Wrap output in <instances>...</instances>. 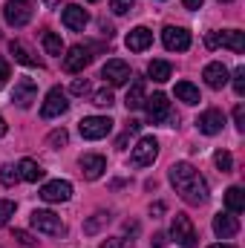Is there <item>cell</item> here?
I'll use <instances>...</instances> for the list:
<instances>
[{
	"instance_id": "obj_29",
	"label": "cell",
	"mask_w": 245,
	"mask_h": 248,
	"mask_svg": "<svg viewBox=\"0 0 245 248\" xmlns=\"http://www.w3.org/2000/svg\"><path fill=\"white\" fill-rule=\"evenodd\" d=\"M214 165H216L222 173H231L234 159H231V153H228V150H216V153H214Z\"/></svg>"
},
{
	"instance_id": "obj_36",
	"label": "cell",
	"mask_w": 245,
	"mask_h": 248,
	"mask_svg": "<svg viewBox=\"0 0 245 248\" xmlns=\"http://www.w3.org/2000/svg\"><path fill=\"white\" fill-rule=\"evenodd\" d=\"M69 90H72V95H87V93H90V81H87V78H75Z\"/></svg>"
},
{
	"instance_id": "obj_10",
	"label": "cell",
	"mask_w": 245,
	"mask_h": 248,
	"mask_svg": "<svg viewBox=\"0 0 245 248\" xmlns=\"http://www.w3.org/2000/svg\"><path fill=\"white\" fill-rule=\"evenodd\" d=\"M144 107H147V119H150V124H162V122L170 119V101H168L165 93H156V95L144 98Z\"/></svg>"
},
{
	"instance_id": "obj_48",
	"label": "cell",
	"mask_w": 245,
	"mask_h": 248,
	"mask_svg": "<svg viewBox=\"0 0 245 248\" xmlns=\"http://www.w3.org/2000/svg\"><path fill=\"white\" fill-rule=\"evenodd\" d=\"M87 3H98V0H87Z\"/></svg>"
},
{
	"instance_id": "obj_8",
	"label": "cell",
	"mask_w": 245,
	"mask_h": 248,
	"mask_svg": "<svg viewBox=\"0 0 245 248\" xmlns=\"http://www.w3.org/2000/svg\"><path fill=\"white\" fill-rule=\"evenodd\" d=\"M66 110H69L66 93H63L61 87H52V90L46 93V101H44V107H41V116H44V119H58Z\"/></svg>"
},
{
	"instance_id": "obj_5",
	"label": "cell",
	"mask_w": 245,
	"mask_h": 248,
	"mask_svg": "<svg viewBox=\"0 0 245 248\" xmlns=\"http://www.w3.org/2000/svg\"><path fill=\"white\" fill-rule=\"evenodd\" d=\"M29 222H32V228H35V231H41V234H49V237L63 234L61 217H58V214H52V211H32Z\"/></svg>"
},
{
	"instance_id": "obj_37",
	"label": "cell",
	"mask_w": 245,
	"mask_h": 248,
	"mask_svg": "<svg viewBox=\"0 0 245 248\" xmlns=\"http://www.w3.org/2000/svg\"><path fill=\"white\" fill-rule=\"evenodd\" d=\"M234 124H237V130H240V133L245 130V107H243V104H237V107H234Z\"/></svg>"
},
{
	"instance_id": "obj_7",
	"label": "cell",
	"mask_w": 245,
	"mask_h": 248,
	"mask_svg": "<svg viewBox=\"0 0 245 248\" xmlns=\"http://www.w3.org/2000/svg\"><path fill=\"white\" fill-rule=\"evenodd\" d=\"M130 63L122 61V58H110V61L101 66V78L104 81H110V87H122V84H127L130 81Z\"/></svg>"
},
{
	"instance_id": "obj_39",
	"label": "cell",
	"mask_w": 245,
	"mask_h": 248,
	"mask_svg": "<svg viewBox=\"0 0 245 248\" xmlns=\"http://www.w3.org/2000/svg\"><path fill=\"white\" fill-rule=\"evenodd\" d=\"M15 240H17L20 246H26V248H32V246H35V240H32V237H29L26 231H15Z\"/></svg>"
},
{
	"instance_id": "obj_24",
	"label": "cell",
	"mask_w": 245,
	"mask_h": 248,
	"mask_svg": "<svg viewBox=\"0 0 245 248\" xmlns=\"http://www.w3.org/2000/svg\"><path fill=\"white\" fill-rule=\"evenodd\" d=\"M173 93H176V98H179V101H182V104H190V107H193V104H199V101H202V95H199V90H196V87H193V84H190V81H179V84H176V90H173Z\"/></svg>"
},
{
	"instance_id": "obj_12",
	"label": "cell",
	"mask_w": 245,
	"mask_h": 248,
	"mask_svg": "<svg viewBox=\"0 0 245 248\" xmlns=\"http://www.w3.org/2000/svg\"><path fill=\"white\" fill-rule=\"evenodd\" d=\"M78 168H81L84 179L95 182V179H101V176H104V170H107V159H104V156H98V153H87V156H81Z\"/></svg>"
},
{
	"instance_id": "obj_19",
	"label": "cell",
	"mask_w": 245,
	"mask_h": 248,
	"mask_svg": "<svg viewBox=\"0 0 245 248\" xmlns=\"http://www.w3.org/2000/svg\"><path fill=\"white\" fill-rule=\"evenodd\" d=\"M124 44H127L130 52H144V49L153 44V32L144 29V26H136V29H130V35H127Z\"/></svg>"
},
{
	"instance_id": "obj_14",
	"label": "cell",
	"mask_w": 245,
	"mask_h": 248,
	"mask_svg": "<svg viewBox=\"0 0 245 248\" xmlns=\"http://www.w3.org/2000/svg\"><path fill=\"white\" fill-rule=\"evenodd\" d=\"M90 61H92V55H90V49L81 46V44H78V46H69V49L63 52V69H66V72H81Z\"/></svg>"
},
{
	"instance_id": "obj_33",
	"label": "cell",
	"mask_w": 245,
	"mask_h": 248,
	"mask_svg": "<svg viewBox=\"0 0 245 248\" xmlns=\"http://www.w3.org/2000/svg\"><path fill=\"white\" fill-rule=\"evenodd\" d=\"M17 179H20V176H17V170H15L12 165H3V170H0V182H3L6 187H12Z\"/></svg>"
},
{
	"instance_id": "obj_49",
	"label": "cell",
	"mask_w": 245,
	"mask_h": 248,
	"mask_svg": "<svg viewBox=\"0 0 245 248\" xmlns=\"http://www.w3.org/2000/svg\"><path fill=\"white\" fill-rule=\"evenodd\" d=\"M219 3H231V0H219Z\"/></svg>"
},
{
	"instance_id": "obj_42",
	"label": "cell",
	"mask_w": 245,
	"mask_h": 248,
	"mask_svg": "<svg viewBox=\"0 0 245 248\" xmlns=\"http://www.w3.org/2000/svg\"><path fill=\"white\" fill-rule=\"evenodd\" d=\"M165 246H168V234H162V231L153 234V248H165Z\"/></svg>"
},
{
	"instance_id": "obj_32",
	"label": "cell",
	"mask_w": 245,
	"mask_h": 248,
	"mask_svg": "<svg viewBox=\"0 0 245 248\" xmlns=\"http://www.w3.org/2000/svg\"><path fill=\"white\" fill-rule=\"evenodd\" d=\"M66 141H69V133H66V130H52V133H49V139H46V144H49V147H63V144H66Z\"/></svg>"
},
{
	"instance_id": "obj_35",
	"label": "cell",
	"mask_w": 245,
	"mask_h": 248,
	"mask_svg": "<svg viewBox=\"0 0 245 248\" xmlns=\"http://www.w3.org/2000/svg\"><path fill=\"white\" fill-rule=\"evenodd\" d=\"M133 6H136V0H110V9H113L116 15H127Z\"/></svg>"
},
{
	"instance_id": "obj_30",
	"label": "cell",
	"mask_w": 245,
	"mask_h": 248,
	"mask_svg": "<svg viewBox=\"0 0 245 248\" xmlns=\"http://www.w3.org/2000/svg\"><path fill=\"white\" fill-rule=\"evenodd\" d=\"M113 101H116V98H113V90H98V93L92 95V104H95V107H113Z\"/></svg>"
},
{
	"instance_id": "obj_46",
	"label": "cell",
	"mask_w": 245,
	"mask_h": 248,
	"mask_svg": "<svg viewBox=\"0 0 245 248\" xmlns=\"http://www.w3.org/2000/svg\"><path fill=\"white\" fill-rule=\"evenodd\" d=\"M3 136H6V119L0 116V139H3Z\"/></svg>"
},
{
	"instance_id": "obj_20",
	"label": "cell",
	"mask_w": 245,
	"mask_h": 248,
	"mask_svg": "<svg viewBox=\"0 0 245 248\" xmlns=\"http://www.w3.org/2000/svg\"><path fill=\"white\" fill-rule=\"evenodd\" d=\"M219 46L231 49V52H245V32L240 29H228V32H219Z\"/></svg>"
},
{
	"instance_id": "obj_9",
	"label": "cell",
	"mask_w": 245,
	"mask_h": 248,
	"mask_svg": "<svg viewBox=\"0 0 245 248\" xmlns=\"http://www.w3.org/2000/svg\"><path fill=\"white\" fill-rule=\"evenodd\" d=\"M162 44L170 52H187L190 49V32L182 26H165L162 29Z\"/></svg>"
},
{
	"instance_id": "obj_21",
	"label": "cell",
	"mask_w": 245,
	"mask_h": 248,
	"mask_svg": "<svg viewBox=\"0 0 245 248\" xmlns=\"http://www.w3.org/2000/svg\"><path fill=\"white\" fill-rule=\"evenodd\" d=\"M17 176H20L23 182H41V179H44V168H41L35 159H20Z\"/></svg>"
},
{
	"instance_id": "obj_28",
	"label": "cell",
	"mask_w": 245,
	"mask_h": 248,
	"mask_svg": "<svg viewBox=\"0 0 245 248\" xmlns=\"http://www.w3.org/2000/svg\"><path fill=\"white\" fill-rule=\"evenodd\" d=\"M107 222H110V214H107V211H98V214H92V217L84 222V234H87V237H92V234H98Z\"/></svg>"
},
{
	"instance_id": "obj_31",
	"label": "cell",
	"mask_w": 245,
	"mask_h": 248,
	"mask_svg": "<svg viewBox=\"0 0 245 248\" xmlns=\"http://www.w3.org/2000/svg\"><path fill=\"white\" fill-rule=\"evenodd\" d=\"M15 217V202L12 199H0V228Z\"/></svg>"
},
{
	"instance_id": "obj_16",
	"label": "cell",
	"mask_w": 245,
	"mask_h": 248,
	"mask_svg": "<svg viewBox=\"0 0 245 248\" xmlns=\"http://www.w3.org/2000/svg\"><path fill=\"white\" fill-rule=\"evenodd\" d=\"M72 196V185L66 179H55V182H46L41 187V199L44 202H66Z\"/></svg>"
},
{
	"instance_id": "obj_23",
	"label": "cell",
	"mask_w": 245,
	"mask_h": 248,
	"mask_svg": "<svg viewBox=\"0 0 245 248\" xmlns=\"http://www.w3.org/2000/svg\"><path fill=\"white\" fill-rule=\"evenodd\" d=\"M144 81L138 78V81H133V87L127 90V98H124V104H127V110H138V107H144Z\"/></svg>"
},
{
	"instance_id": "obj_22",
	"label": "cell",
	"mask_w": 245,
	"mask_h": 248,
	"mask_svg": "<svg viewBox=\"0 0 245 248\" xmlns=\"http://www.w3.org/2000/svg\"><path fill=\"white\" fill-rule=\"evenodd\" d=\"M9 49H12V55H15V61L17 63H23V66H44V61L38 58V55H32L20 41H12L9 44Z\"/></svg>"
},
{
	"instance_id": "obj_40",
	"label": "cell",
	"mask_w": 245,
	"mask_h": 248,
	"mask_svg": "<svg viewBox=\"0 0 245 248\" xmlns=\"http://www.w3.org/2000/svg\"><path fill=\"white\" fill-rule=\"evenodd\" d=\"M205 46H208V49H219V32H208Z\"/></svg>"
},
{
	"instance_id": "obj_17",
	"label": "cell",
	"mask_w": 245,
	"mask_h": 248,
	"mask_svg": "<svg viewBox=\"0 0 245 248\" xmlns=\"http://www.w3.org/2000/svg\"><path fill=\"white\" fill-rule=\"evenodd\" d=\"M214 234L219 240H231L234 234H240V219L228 211V214H216L214 217Z\"/></svg>"
},
{
	"instance_id": "obj_26",
	"label": "cell",
	"mask_w": 245,
	"mask_h": 248,
	"mask_svg": "<svg viewBox=\"0 0 245 248\" xmlns=\"http://www.w3.org/2000/svg\"><path fill=\"white\" fill-rule=\"evenodd\" d=\"M41 44H44V49H46V55H52V58H61L63 52V41L61 35H55V32H44V38H41Z\"/></svg>"
},
{
	"instance_id": "obj_27",
	"label": "cell",
	"mask_w": 245,
	"mask_h": 248,
	"mask_svg": "<svg viewBox=\"0 0 245 248\" xmlns=\"http://www.w3.org/2000/svg\"><path fill=\"white\" fill-rule=\"evenodd\" d=\"M170 72H173V66L168 61H150V66H147V75H150L156 84H165V81L170 78Z\"/></svg>"
},
{
	"instance_id": "obj_25",
	"label": "cell",
	"mask_w": 245,
	"mask_h": 248,
	"mask_svg": "<svg viewBox=\"0 0 245 248\" xmlns=\"http://www.w3.org/2000/svg\"><path fill=\"white\" fill-rule=\"evenodd\" d=\"M225 205H228V211L231 214H243L245 211V193H243V187H228L225 190Z\"/></svg>"
},
{
	"instance_id": "obj_38",
	"label": "cell",
	"mask_w": 245,
	"mask_h": 248,
	"mask_svg": "<svg viewBox=\"0 0 245 248\" xmlns=\"http://www.w3.org/2000/svg\"><path fill=\"white\" fill-rule=\"evenodd\" d=\"M9 75H12V72H9V61H6V58H0V90L6 87V81H9Z\"/></svg>"
},
{
	"instance_id": "obj_4",
	"label": "cell",
	"mask_w": 245,
	"mask_h": 248,
	"mask_svg": "<svg viewBox=\"0 0 245 248\" xmlns=\"http://www.w3.org/2000/svg\"><path fill=\"white\" fill-rule=\"evenodd\" d=\"M3 15H6V23L9 26L20 29V26H26L32 20V3L29 0H6Z\"/></svg>"
},
{
	"instance_id": "obj_45",
	"label": "cell",
	"mask_w": 245,
	"mask_h": 248,
	"mask_svg": "<svg viewBox=\"0 0 245 248\" xmlns=\"http://www.w3.org/2000/svg\"><path fill=\"white\" fill-rule=\"evenodd\" d=\"M150 214H153V217H159V214H165V205H162V202H156V205L150 208Z\"/></svg>"
},
{
	"instance_id": "obj_6",
	"label": "cell",
	"mask_w": 245,
	"mask_h": 248,
	"mask_svg": "<svg viewBox=\"0 0 245 248\" xmlns=\"http://www.w3.org/2000/svg\"><path fill=\"white\" fill-rule=\"evenodd\" d=\"M78 130H81L84 139L98 141V139L110 136V130H113V119H104V116H87V119H81Z\"/></svg>"
},
{
	"instance_id": "obj_47",
	"label": "cell",
	"mask_w": 245,
	"mask_h": 248,
	"mask_svg": "<svg viewBox=\"0 0 245 248\" xmlns=\"http://www.w3.org/2000/svg\"><path fill=\"white\" fill-rule=\"evenodd\" d=\"M208 248H237V246H231V243H216V246H208Z\"/></svg>"
},
{
	"instance_id": "obj_41",
	"label": "cell",
	"mask_w": 245,
	"mask_h": 248,
	"mask_svg": "<svg viewBox=\"0 0 245 248\" xmlns=\"http://www.w3.org/2000/svg\"><path fill=\"white\" fill-rule=\"evenodd\" d=\"M101 248H130L124 240H119V237H110V240H104L101 243Z\"/></svg>"
},
{
	"instance_id": "obj_2",
	"label": "cell",
	"mask_w": 245,
	"mask_h": 248,
	"mask_svg": "<svg viewBox=\"0 0 245 248\" xmlns=\"http://www.w3.org/2000/svg\"><path fill=\"white\" fill-rule=\"evenodd\" d=\"M156 156H159V141H156L153 136H141L138 144H136L133 153H130V165H133V168H147V165L156 162Z\"/></svg>"
},
{
	"instance_id": "obj_1",
	"label": "cell",
	"mask_w": 245,
	"mask_h": 248,
	"mask_svg": "<svg viewBox=\"0 0 245 248\" xmlns=\"http://www.w3.org/2000/svg\"><path fill=\"white\" fill-rule=\"evenodd\" d=\"M168 179L170 185L176 187V193L182 196L187 205H205L208 202V182L199 176V170L190 165V162H176L170 170H168Z\"/></svg>"
},
{
	"instance_id": "obj_44",
	"label": "cell",
	"mask_w": 245,
	"mask_h": 248,
	"mask_svg": "<svg viewBox=\"0 0 245 248\" xmlns=\"http://www.w3.org/2000/svg\"><path fill=\"white\" fill-rule=\"evenodd\" d=\"M124 231L127 234H138V222H124Z\"/></svg>"
},
{
	"instance_id": "obj_13",
	"label": "cell",
	"mask_w": 245,
	"mask_h": 248,
	"mask_svg": "<svg viewBox=\"0 0 245 248\" xmlns=\"http://www.w3.org/2000/svg\"><path fill=\"white\" fill-rule=\"evenodd\" d=\"M61 20H63V26H66V29H72V32H81V29L90 23V15H87V9H84V6H78V3H69V6H63Z\"/></svg>"
},
{
	"instance_id": "obj_43",
	"label": "cell",
	"mask_w": 245,
	"mask_h": 248,
	"mask_svg": "<svg viewBox=\"0 0 245 248\" xmlns=\"http://www.w3.org/2000/svg\"><path fill=\"white\" fill-rule=\"evenodd\" d=\"M184 3V9H190V12H193V9H202V3H205V0H182Z\"/></svg>"
},
{
	"instance_id": "obj_3",
	"label": "cell",
	"mask_w": 245,
	"mask_h": 248,
	"mask_svg": "<svg viewBox=\"0 0 245 248\" xmlns=\"http://www.w3.org/2000/svg\"><path fill=\"white\" fill-rule=\"evenodd\" d=\"M170 237L179 243L182 248H196V231H193V222L187 214H176L173 222H170Z\"/></svg>"
},
{
	"instance_id": "obj_11",
	"label": "cell",
	"mask_w": 245,
	"mask_h": 248,
	"mask_svg": "<svg viewBox=\"0 0 245 248\" xmlns=\"http://www.w3.org/2000/svg\"><path fill=\"white\" fill-rule=\"evenodd\" d=\"M38 98V84L32 81V78H20L17 84H15V93H12V101L20 107V110H26V107H32V101Z\"/></svg>"
},
{
	"instance_id": "obj_18",
	"label": "cell",
	"mask_w": 245,
	"mask_h": 248,
	"mask_svg": "<svg viewBox=\"0 0 245 248\" xmlns=\"http://www.w3.org/2000/svg\"><path fill=\"white\" fill-rule=\"evenodd\" d=\"M222 124H225V116H222L219 110H205V113L196 119L199 133H205V136H216V133L222 130Z\"/></svg>"
},
{
	"instance_id": "obj_15",
	"label": "cell",
	"mask_w": 245,
	"mask_h": 248,
	"mask_svg": "<svg viewBox=\"0 0 245 248\" xmlns=\"http://www.w3.org/2000/svg\"><path fill=\"white\" fill-rule=\"evenodd\" d=\"M202 78H205V84L211 87V90H222L228 81H231V75H228V66L219 61L208 63L205 69H202Z\"/></svg>"
},
{
	"instance_id": "obj_34",
	"label": "cell",
	"mask_w": 245,
	"mask_h": 248,
	"mask_svg": "<svg viewBox=\"0 0 245 248\" xmlns=\"http://www.w3.org/2000/svg\"><path fill=\"white\" fill-rule=\"evenodd\" d=\"M234 93L240 98L245 95V66H237V72H234Z\"/></svg>"
}]
</instances>
